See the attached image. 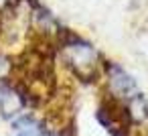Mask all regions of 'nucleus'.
Listing matches in <instances>:
<instances>
[{"mask_svg":"<svg viewBox=\"0 0 148 136\" xmlns=\"http://www.w3.org/2000/svg\"><path fill=\"white\" fill-rule=\"evenodd\" d=\"M55 41L57 47L63 51L65 65L73 71V75H77L85 83H91L99 77V65H97L99 55L95 53L91 43L81 39L71 29H59Z\"/></svg>","mask_w":148,"mask_h":136,"instance_id":"f257e3e1","label":"nucleus"},{"mask_svg":"<svg viewBox=\"0 0 148 136\" xmlns=\"http://www.w3.org/2000/svg\"><path fill=\"white\" fill-rule=\"evenodd\" d=\"M106 71H108V79H110V87H112L114 95L118 93L126 100H136V98L142 95L136 81H134V77L124 67H120L114 61H106Z\"/></svg>","mask_w":148,"mask_h":136,"instance_id":"f03ea898","label":"nucleus"},{"mask_svg":"<svg viewBox=\"0 0 148 136\" xmlns=\"http://www.w3.org/2000/svg\"><path fill=\"white\" fill-rule=\"evenodd\" d=\"M25 95L23 91L18 89V85H14V89H8L4 95H2V102H0V110H2V116L4 118H10L14 114L21 112V108L25 106Z\"/></svg>","mask_w":148,"mask_h":136,"instance_id":"7ed1b4c3","label":"nucleus"},{"mask_svg":"<svg viewBox=\"0 0 148 136\" xmlns=\"http://www.w3.org/2000/svg\"><path fill=\"white\" fill-rule=\"evenodd\" d=\"M14 130H16V136H43V128H39V124L35 122L33 116H25V118L16 120Z\"/></svg>","mask_w":148,"mask_h":136,"instance_id":"20e7f679","label":"nucleus"},{"mask_svg":"<svg viewBox=\"0 0 148 136\" xmlns=\"http://www.w3.org/2000/svg\"><path fill=\"white\" fill-rule=\"evenodd\" d=\"M16 2H18V0H0V10H8V8H12Z\"/></svg>","mask_w":148,"mask_h":136,"instance_id":"39448f33","label":"nucleus"},{"mask_svg":"<svg viewBox=\"0 0 148 136\" xmlns=\"http://www.w3.org/2000/svg\"><path fill=\"white\" fill-rule=\"evenodd\" d=\"M43 136H57V134H55V132H45V130H43Z\"/></svg>","mask_w":148,"mask_h":136,"instance_id":"423d86ee","label":"nucleus"},{"mask_svg":"<svg viewBox=\"0 0 148 136\" xmlns=\"http://www.w3.org/2000/svg\"><path fill=\"white\" fill-rule=\"evenodd\" d=\"M138 2H140V0H134V4H138Z\"/></svg>","mask_w":148,"mask_h":136,"instance_id":"0eeeda50","label":"nucleus"}]
</instances>
